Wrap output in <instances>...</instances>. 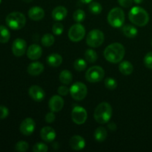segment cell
Wrapping results in <instances>:
<instances>
[{
    "label": "cell",
    "mask_w": 152,
    "mask_h": 152,
    "mask_svg": "<svg viewBox=\"0 0 152 152\" xmlns=\"http://www.w3.org/2000/svg\"><path fill=\"white\" fill-rule=\"evenodd\" d=\"M125 48L122 44L114 42L109 45L104 50L105 59L111 63H118L123 60L125 56Z\"/></svg>",
    "instance_id": "cell-1"
},
{
    "label": "cell",
    "mask_w": 152,
    "mask_h": 152,
    "mask_svg": "<svg viewBox=\"0 0 152 152\" xmlns=\"http://www.w3.org/2000/svg\"><path fill=\"white\" fill-rule=\"evenodd\" d=\"M129 18L132 23L139 27L145 26L149 21L148 12L139 6H135L131 9L129 13Z\"/></svg>",
    "instance_id": "cell-2"
},
{
    "label": "cell",
    "mask_w": 152,
    "mask_h": 152,
    "mask_svg": "<svg viewBox=\"0 0 152 152\" xmlns=\"http://www.w3.org/2000/svg\"><path fill=\"white\" fill-rule=\"evenodd\" d=\"M112 116V107L108 102H103L96 106L94 113L95 120L99 124H105L108 123Z\"/></svg>",
    "instance_id": "cell-3"
},
{
    "label": "cell",
    "mask_w": 152,
    "mask_h": 152,
    "mask_svg": "<svg viewBox=\"0 0 152 152\" xmlns=\"http://www.w3.org/2000/svg\"><path fill=\"white\" fill-rule=\"evenodd\" d=\"M5 22L9 28L17 31L25 27L26 24V18L25 15L20 12H12L7 16Z\"/></svg>",
    "instance_id": "cell-4"
},
{
    "label": "cell",
    "mask_w": 152,
    "mask_h": 152,
    "mask_svg": "<svg viewBox=\"0 0 152 152\" xmlns=\"http://www.w3.org/2000/svg\"><path fill=\"white\" fill-rule=\"evenodd\" d=\"M108 22L113 28H121L125 22V13L120 7L111 9L108 14Z\"/></svg>",
    "instance_id": "cell-5"
},
{
    "label": "cell",
    "mask_w": 152,
    "mask_h": 152,
    "mask_svg": "<svg viewBox=\"0 0 152 152\" xmlns=\"http://www.w3.org/2000/svg\"><path fill=\"white\" fill-rule=\"evenodd\" d=\"M105 36L100 30L94 29L91 31L86 37V43L91 48H98L103 43Z\"/></svg>",
    "instance_id": "cell-6"
},
{
    "label": "cell",
    "mask_w": 152,
    "mask_h": 152,
    "mask_svg": "<svg viewBox=\"0 0 152 152\" xmlns=\"http://www.w3.org/2000/svg\"><path fill=\"white\" fill-rule=\"evenodd\" d=\"M105 77V71L98 65L92 66L87 70L86 73V79L89 83H94L102 81Z\"/></svg>",
    "instance_id": "cell-7"
},
{
    "label": "cell",
    "mask_w": 152,
    "mask_h": 152,
    "mask_svg": "<svg viewBox=\"0 0 152 152\" xmlns=\"http://www.w3.org/2000/svg\"><path fill=\"white\" fill-rule=\"evenodd\" d=\"M70 94L73 99L77 101H81L86 97L88 94L87 86L83 83L77 82L71 86Z\"/></svg>",
    "instance_id": "cell-8"
},
{
    "label": "cell",
    "mask_w": 152,
    "mask_h": 152,
    "mask_svg": "<svg viewBox=\"0 0 152 152\" xmlns=\"http://www.w3.org/2000/svg\"><path fill=\"white\" fill-rule=\"evenodd\" d=\"M68 38L74 42H80L84 38L86 35L85 27L80 23H77L72 25L68 31Z\"/></svg>",
    "instance_id": "cell-9"
},
{
    "label": "cell",
    "mask_w": 152,
    "mask_h": 152,
    "mask_svg": "<svg viewBox=\"0 0 152 152\" xmlns=\"http://www.w3.org/2000/svg\"><path fill=\"white\" fill-rule=\"evenodd\" d=\"M71 118L75 124L83 125L87 120L88 113L83 107L75 106L71 112Z\"/></svg>",
    "instance_id": "cell-10"
},
{
    "label": "cell",
    "mask_w": 152,
    "mask_h": 152,
    "mask_svg": "<svg viewBox=\"0 0 152 152\" xmlns=\"http://www.w3.org/2000/svg\"><path fill=\"white\" fill-rule=\"evenodd\" d=\"M36 128L35 121L32 118L25 119L21 123L20 126H19V130L20 132L25 136H30L34 133Z\"/></svg>",
    "instance_id": "cell-11"
},
{
    "label": "cell",
    "mask_w": 152,
    "mask_h": 152,
    "mask_svg": "<svg viewBox=\"0 0 152 152\" xmlns=\"http://www.w3.org/2000/svg\"><path fill=\"white\" fill-rule=\"evenodd\" d=\"M27 43L23 39L17 38L13 41L12 45V52L17 57L23 56L26 52Z\"/></svg>",
    "instance_id": "cell-12"
},
{
    "label": "cell",
    "mask_w": 152,
    "mask_h": 152,
    "mask_svg": "<svg viewBox=\"0 0 152 152\" xmlns=\"http://www.w3.org/2000/svg\"><path fill=\"white\" fill-rule=\"evenodd\" d=\"M28 94L31 99L37 102H41L45 97V92L39 86H32L28 90Z\"/></svg>",
    "instance_id": "cell-13"
},
{
    "label": "cell",
    "mask_w": 152,
    "mask_h": 152,
    "mask_svg": "<svg viewBox=\"0 0 152 152\" xmlns=\"http://www.w3.org/2000/svg\"><path fill=\"white\" fill-rule=\"evenodd\" d=\"M48 105L50 111L59 112L63 108L64 99L59 95H54L49 100Z\"/></svg>",
    "instance_id": "cell-14"
},
{
    "label": "cell",
    "mask_w": 152,
    "mask_h": 152,
    "mask_svg": "<svg viewBox=\"0 0 152 152\" xmlns=\"http://www.w3.org/2000/svg\"><path fill=\"white\" fill-rule=\"evenodd\" d=\"M56 136V132L53 128L50 126H45L40 131V137L44 141L51 142L55 140Z\"/></svg>",
    "instance_id": "cell-15"
},
{
    "label": "cell",
    "mask_w": 152,
    "mask_h": 152,
    "mask_svg": "<svg viewBox=\"0 0 152 152\" xmlns=\"http://www.w3.org/2000/svg\"><path fill=\"white\" fill-rule=\"evenodd\" d=\"M42 54V49L39 45L33 44L29 46L27 50V56L31 60H37L41 57Z\"/></svg>",
    "instance_id": "cell-16"
},
{
    "label": "cell",
    "mask_w": 152,
    "mask_h": 152,
    "mask_svg": "<svg viewBox=\"0 0 152 152\" xmlns=\"http://www.w3.org/2000/svg\"><path fill=\"white\" fill-rule=\"evenodd\" d=\"M70 146L75 151H80L86 147V140L80 135H74L70 140Z\"/></svg>",
    "instance_id": "cell-17"
},
{
    "label": "cell",
    "mask_w": 152,
    "mask_h": 152,
    "mask_svg": "<svg viewBox=\"0 0 152 152\" xmlns=\"http://www.w3.org/2000/svg\"><path fill=\"white\" fill-rule=\"evenodd\" d=\"M28 16L34 21H39L42 19L45 16V11L42 7L38 6L32 7L28 10Z\"/></svg>",
    "instance_id": "cell-18"
},
{
    "label": "cell",
    "mask_w": 152,
    "mask_h": 152,
    "mask_svg": "<svg viewBox=\"0 0 152 152\" xmlns=\"http://www.w3.org/2000/svg\"><path fill=\"white\" fill-rule=\"evenodd\" d=\"M44 65L39 62H31L28 66V73L31 76H39L44 71Z\"/></svg>",
    "instance_id": "cell-19"
},
{
    "label": "cell",
    "mask_w": 152,
    "mask_h": 152,
    "mask_svg": "<svg viewBox=\"0 0 152 152\" xmlns=\"http://www.w3.org/2000/svg\"><path fill=\"white\" fill-rule=\"evenodd\" d=\"M67 15H68V10L63 6H58L55 7L52 11V18L57 22L63 20Z\"/></svg>",
    "instance_id": "cell-20"
},
{
    "label": "cell",
    "mask_w": 152,
    "mask_h": 152,
    "mask_svg": "<svg viewBox=\"0 0 152 152\" xmlns=\"http://www.w3.org/2000/svg\"><path fill=\"white\" fill-rule=\"evenodd\" d=\"M47 63L51 67H59L62 62V57L58 53H52L50 54L46 59Z\"/></svg>",
    "instance_id": "cell-21"
},
{
    "label": "cell",
    "mask_w": 152,
    "mask_h": 152,
    "mask_svg": "<svg viewBox=\"0 0 152 152\" xmlns=\"http://www.w3.org/2000/svg\"><path fill=\"white\" fill-rule=\"evenodd\" d=\"M119 70L123 75L129 76L133 72L134 67L129 61H123L119 65Z\"/></svg>",
    "instance_id": "cell-22"
},
{
    "label": "cell",
    "mask_w": 152,
    "mask_h": 152,
    "mask_svg": "<svg viewBox=\"0 0 152 152\" xmlns=\"http://www.w3.org/2000/svg\"><path fill=\"white\" fill-rule=\"evenodd\" d=\"M123 34L128 38H134L137 35L138 31L134 26L131 25H126L122 28Z\"/></svg>",
    "instance_id": "cell-23"
},
{
    "label": "cell",
    "mask_w": 152,
    "mask_h": 152,
    "mask_svg": "<svg viewBox=\"0 0 152 152\" xmlns=\"http://www.w3.org/2000/svg\"><path fill=\"white\" fill-rule=\"evenodd\" d=\"M95 140L97 142H103L107 137V131L104 127H98L94 134Z\"/></svg>",
    "instance_id": "cell-24"
},
{
    "label": "cell",
    "mask_w": 152,
    "mask_h": 152,
    "mask_svg": "<svg viewBox=\"0 0 152 152\" xmlns=\"http://www.w3.org/2000/svg\"><path fill=\"white\" fill-rule=\"evenodd\" d=\"M59 80L62 83L65 85H69L72 82L73 76L71 71L68 70H63L59 74Z\"/></svg>",
    "instance_id": "cell-25"
},
{
    "label": "cell",
    "mask_w": 152,
    "mask_h": 152,
    "mask_svg": "<svg viewBox=\"0 0 152 152\" xmlns=\"http://www.w3.org/2000/svg\"><path fill=\"white\" fill-rule=\"evenodd\" d=\"M10 33L7 27L0 25V42L7 43L10 40Z\"/></svg>",
    "instance_id": "cell-26"
},
{
    "label": "cell",
    "mask_w": 152,
    "mask_h": 152,
    "mask_svg": "<svg viewBox=\"0 0 152 152\" xmlns=\"http://www.w3.org/2000/svg\"><path fill=\"white\" fill-rule=\"evenodd\" d=\"M85 58L86 60L89 63H94L97 59L98 56L97 53L95 50H92V49H88L85 53Z\"/></svg>",
    "instance_id": "cell-27"
},
{
    "label": "cell",
    "mask_w": 152,
    "mask_h": 152,
    "mask_svg": "<svg viewBox=\"0 0 152 152\" xmlns=\"http://www.w3.org/2000/svg\"><path fill=\"white\" fill-rule=\"evenodd\" d=\"M41 42L45 47H50L54 43V37L50 34H45L42 37Z\"/></svg>",
    "instance_id": "cell-28"
},
{
    "label": "cell",
    "mask_w": 152,
    "mask_h": 152,
    "mask_svg": "<svg viewBox=\"0 0 152 152\" xmlns=\"http://www.w3.org/2000/svg\"><path fill=\"white\" fill-rule=\"evenodd\" d=\"M88 9L91 13L94 15H98L102 12V7L100 3L97 1H92L89 4Z\"/></svg>",
    "instance_id": "cell-29"
},
{
    "label": "cell",
    "mask_w": 152,
    "mask_h": 152,
    "mask_svg": "<svg viewBox=\"0 0 152 152\" xmlns=\"http://www.w3.org/2000/svg\"><path fill=\"white\" fill-rule=\"evenodd\" d=\"M73 18H74V21L77 22V23H81L86 19V13H85L84 10L78 9V10L74 11V14H73Z\"/></svg>",
    "instance_id": "cell-30"
},
{
    "label": "cell",
    "mask_w": 152,
    "mask_h": 152,
    "mask_svg": "<svg viewBox=\"0 0 152 152\" xmlns=\"http://www.w3.org/2000/svg\"><path fill=\"white\" fill-rule=\"evenodd\" d=\"M74 66L77 71H83L87 68V61L83 59H78L74 62Z\"/></svg>",
    "instance_id": "cell-31"
},
{
    "label": "cell",
    "mask_w": 152,
    "mask_h": 152,
    "mask_svg": "<svg viewBox=\"0 0 152 152\" xmlns=\"http://www.w3.org/2000/svg\"><path fill=\"white\" fill-rule=\"evenodd\" d=\"M104 84L106 88L109 89V90H114L117 87V82L116 80L111 77H108V78L105 79Z\"/></svg>",
    "instance_id": "cell-32"
},
{
    "label": "cell",
    "mask_w": 152,
    "mask_h": 152,
    "mask_svg": "<svg viewBox=\"0 0 152 152\" xmlns=\"http://www.w3.org/2000/svg\"><path fill=\"white\" fill-rule=\"evenodd\" d=\"M29 148V144L25 141H19L15 145V149L16 151L19 152H25Z\"/></svg>",
    "instance_id": "cell-33"
},
{
    "label": "cell",
    "mask_w": 152,
    "mask_h": 152,
    "mask_svg": "<svg viewBox=\"0 0 152 152\" xmlns=\"http://www.w3.org/2000/svg\"><path fill=\"white\" fill-rule=\"evenodd\" d=\"M52 31L55 35H61L64 31V25L61 22H56V23L53 24V27H52Z\"/></svg>",
    "instance_id": "cell-34"
},
{
    "label": "cell",
    "mask_w": 152,
    "mask_h": 152,
    "mask_svg": "<svg viewBox=\"0 0 152 152\" xmlns=\"http://www.w3.org/2000/svg\"><path fill=\"white\" fill-rule=\"evenodd\" d=\"M48 150L47 145L43 142H37L33 146V151L34 152H46Z\"/></svg>",
    "instance_id": "cell-35"
},
{
    "label": "cell",
    "mask_w": 152,
    "mask_h": 152,
    "mask_svg": "<svg viewBox=\"0 0 152 152\" xmlns=\"http://www.w3.org/2000/svg\"><path fill=\"white\" fill-rule=\"evenodd\" d=\"M144 64L148 69H152V52H148L144 57Z\"/></svg>",
    "instance_id": "cell-36"
},
{
    "label": "cell",
    "mask_w": 152,
    "mask_h": 152,
    "mask_svg": "<svg viewBox=\"0 0 152 152\" xmlns=\"http://www.w3.org/2000/svg\"><path fill=\"white\" fill-rule=\"evenodd\" d=\"M9 115V110L4 105H0V120L7 118Z\"/></svg>",
    "instance_id": "cell-37"
},
{
    "label": "cell",
    "mask_w": 152,
    "mask_h": 152,
    "mask_svg": "<svg viewBox=\"0 0 152 152\" xmlns=\"http://www.w3.org/2000/svg\"><path fill=\"white\" fill-rule=\"evenodd\" d=\"M55 118H56V116H55L54 112L53 111H50V112L48 113L45 115V120L46 123H53L54 122Z\"/></svg>",
    "instance_id": "cell-38"
},
{
    "label": "cell",
    "mask_w": 152,
    "mask_h": 152,
    "mask_svg": "<svg viewBox=\"0 0 152 152\" xmlns=\"http://www.w3.org/2000/svg\"><path fill=\"white\" fill-rule=\"evenodd\" d=\"M117 1L120 6L127 8V7H131L134 1L133 0H117Z\"/></svg>",
    "instance_id": "cell-39"
},
{
    "label": "cell",
    "mask_w": 152,
    "mask_h": 152,
    "mask_svg": "<svg viewBox=\"0 0 152 152\" xmlns=\"http://www.w3.org/2000/svg\"><path fill=\"white\" fill-rule=\"evenodd\" d=\"M57 92L61 96H66V95L68 94V93H70V89H68L65 86H62L59 87V88L57 89Z\"/></svg>",
    "instance_id": "cell-40"
},
{
    "label": "cell",
    "mask_w": 152,
    "mask_h": 152,
    "mask_svg": "<svg viewBox=\"0 0 152 152\" xmlns=\"http://www.w3.org/2000/svg\"><path fill=\"white\" fill-rule=\"evenodd\" d=\"M108 128L111 131H116V129H117V125L114 123H108Z\"/></svg>",
    "instance_id": "cell-41"
},
{
    "label": "cell",
    "mask_w": 152,
    "mask_h": 152,
    "mask_svg": "<svg viewBox=\"0 0 152 152\" xmlns=\"http://www.w3.org/2000/svg\"><path fill=\"white\" fill-rule=\"evenodd\" d=\"M80 1L84 3V4H90L91 2L93 1V0H80Z\"/></svg>",
    "instance_id": "cell-42"
},
{
    "label": "cell",
    "mask_w": 152,
    "mask_h": 152,
    "mask_svg": "<svg viewBox=\"0 0 152 152\" xmlns=\"http://www.w3.org/2000/svg\"><path fill=\"white\" fill-rule=\"evenodd\" d=\"M134 2H135L136 4H140V3H142V1H143V0H133Z\"/></svg>",
    "instance_id": "cell-43"
},
{
    "label": "cell",
    "mask_w": 152,
    "mask_h": 152,
    "mask_svg": "<svg viewBox=\"0 0 152 152\" xmlns=\"http://www.w3.org/2000/svg\"><path fill=\"white\" fill-rule=\"evenodd\" d=\"M22 1H25V2H26V3H30V2H31V1H34V0H22Z\"/></svg>",
    "instance_id": "cell-44"
},
{
    "label": "cell",
    "mask_w": 152,
    "mask_h": 152,
    "mask_svg": "<svg viewBox=\"0 0 152 152\" xmlns=\"http://www.w3.org/2000/svg\"><path fill=\"white\" fill-rule=\"evenodd\" d=\"M1 0H0V4H1Z\"/></svg>",
    "instance_id": "cell-45"
}]
</instances>
